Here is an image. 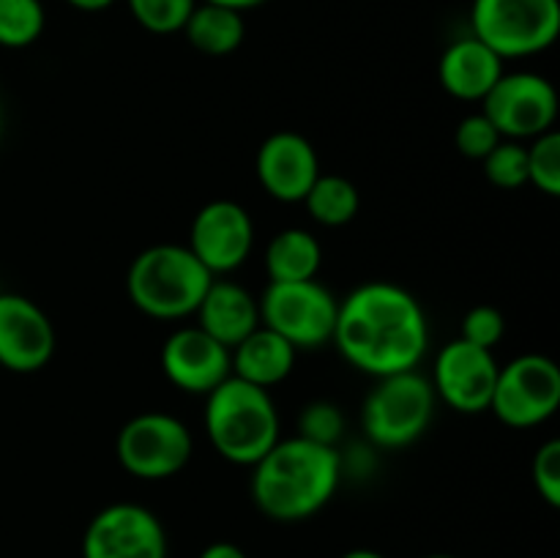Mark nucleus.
Masks as SVG:
<instances>
[{"label": "nucleus", "mask_w": 560, "mask_h": 558, "mask_svg": "<svg viewBox=\"0 0 560 558\" xmlns=\"http://www.w3.org/2000/svg\"><path fill=\"white\" fill-rule=\"evenodd\" d=\"M503 334H506V321H503L501 310H495V306L479 304L474 306V310L465 312L463 332H459V337H463L465 342L495 350V345L501 342Z\"/></svg>", "instance_id": "29"}, {"label": "nucleus", "mask_w": 560, "mask_h": 558, "mask_svg": "<svg viewBox=\"0 0 560 558\" xmlns=\"http://www.w3.org/2000/svg\"><path fill=\"white\" fill-rule=\"evenodd\" d=\"M424 558H454V556H448V553H432V556H424Z\"/></svg>", "instance_id": "35"}, {"label": "nucleus", "mask_w": 560, "mask_h": 558, "mask_svg": "<svg viewBox=\"0 0 560 558\" xmlns=\"http://www.w3.org/2000/svg\"><path fill=\"white\" fill-rule=\"evenodd\" d=\"M195 454L189 427L164 410L137 414L120 427L115 438V457L120 468L142 481H162L180 474Z\"/></svg>", "instance_id": "7"}, {"label": "nucleus", "mask_w": 560, "mask_h": 558, "mask_svg": "<svg viewBox=\"0 0 560 558\" xmlns=\"http://www.w3.org/2000/svg\"><path fill=\"white\" fill-rule=\"evenodd\" d=\"M162 520L142 503L120 501L98 509L82 534V558H167Z\"/></svg>", "instance_id": "11"}, {"label": "nucleus", "mask_w": 560, "mask_h": 558, "mask_svg": "<svg viewBox=\"0 0 560 558\" xmlns=\"http://www.w3.org/2000/svg\"><path fill=\"white\" fill-rule=\"evenodd\" d=\"M197 558H246V553L235 542H211Z\"/></svg>", "instance_id": "31"}, {"label": "nucleus", "mask_w": 560, "mask_h": 558, "mask_svg": "<svg viewBox=\"0 0 560 558\" xmlns=\"http://www.w3.org/2000/svg\"><path fill=\"white\" fill-rule=\"evenodd\" d=\"M530 476H534V487L547 507H560V441L541 443L534 454V465H530Z\"/></svg>", "instance_id": "30"}, {"label": "nucleus", "mask_w": 560, "mask_h": 558, "mask_svg": "<svg viewBox=\"0 0 560 558\" xmlns=\"http://www.w3.org/2000/svg\"><path fill=\"white\" fill-rule=\"evenodd\" d=\"M345 432V416L328 399H315L299 416V435L320 446L337 449V441Z\"/></svg>", "instance_id": "27"}, {"label": "nucleus", "mask_w": 560, "mask_h": 558, "mask_svg": "<svg viewBox=\"0 0 560 558\" xmlns=\"http://www.w3.org/2000/svg\"><path fill=\"white\" fill-rule=\"evenodd\" d=\"M58 337L47 312L20 293H0V367L31 375L52 361Z\"/></svg>", "instance_id": "14"}, {"label": "nucleus", "mask_w": 560, "mask_h": 558, "mask_svg": "<svg viewBox=\"0 0 560 558\" xmlns=\"http://www.w3.org/2000/svg\"><path fill=\"white\" fill-rule=\"evenodd\" d=\"M560 408V367L550 356L523 353L498 370L490 410L514 430L545 425Z\"/></svg>", "instance_id": "9"}, {"label": "nucleus", "mask_w": 560, "mask_h": 558, "mask_svg": "<svg viewBox=\"0 0 560 558\" xmlns=\"http://www.w3.org/2000/svg\"><path fill=\"white\" fill-rule=\"evenodd\" d=\"M470 33L503 60L530 58L560 36V0H474Z\"/></svg>", "instance_id": "6"}, {"label": "nucleus", "mask_w": 560, "mask_h": 558, "mask_svg": "<svg viewBox=\"0 0 560 558\" xmlns=\"http://www.w3.org/2000/svg\"><path fill=\"white\" fill-rule=\"evenodd\" d=\"M255 173L273 200L301 202L323 170L315 146L304 135L277 131L257 148Z\"/></svg>", "instance_id": "16"}, {"label": "nucleus", "mask_w": 560, "mask_h": 558, "mask_svg": "<svg viewBox=\"0 0 560 558\" xmlns=\"http://www.w3.org/2000/svg\"><path fill=\"white\" fill-rule=\"evenodd\" d=\"M295 356L299 350L288 339L260 323L249 337H244L230 350V367L235 377L271 392L293 372Z\"/></svg>", "instance_id": "19"}, {"label": "nucleus", "mask_w": 560, "mask_h": 558, "mask_svg": "<svg viewBox=\"0 0 560 558\" xmlns=\"http://www.w3.org/2000/svg\"><path fill=\"white\" fill-rule=\"evenodd\" d=\"M339 558H386V556H383V553H377V550H366V547H355V550L342 553Z\"/></svg>", "instance_id": "34"}, {"label": "nucleus", "mask_w": 560, "mask_h": 558, "mask_svg": "<svg viewBox=\"0 0 560 558\" xmlns=\"http://www.w3.org/2000/svg\"><path fill=\"white\" fill-rule=\"evenodd\" d=\"M301 202H304L306 211L317 224L342 228V224L353 222L355 213H359L361 195L353 181H348L345 175L320 173Z\"/></svg>", "instance_id": "22"}, {"label": "nucleus", "mask_w": 560, "mask_h": 558, "mask_svg": "<svg viewBox=\"0 0 560 558\" xmlns=\"http://www.w3.org/2000/svg\"><path fill=\"white\" fill-rule=\"evenodd\" d=\"M435 392L419 370L375 377L361 403L364 435L381 449H402L419 441L435 416Z\"/></svg>", "instance_id": "5"}, {"label": "nucleus", "mask_w": 560, "mask_h": 558, "mask_svg": "<svg viewBox=\"0 0 560 558\" xmlns=\"http://www.w3.org/2000/svg\"><path fill=\"white\" fill-rule=\"evenodd\" d=\"M331 342L348 364L372 377L410 372L430 348V321L410 290L372 279L339 301Z\"/></svg>", "instance_id": "1"}, {"label": "nucleus", "mask_w": 560, "mask_h": 558, "mask_svg": "<svg viewBox=\"0 0 560 558\" xmlns=\"http://www.w3.org/2000/svg\"><path fill=\"white\" fill-rule=\"evenodd\" d=\"M202 425L219 457L249 468L282 438L271 392L235 375L206 394Z\"/></svg>", "instance_id": "3"}, {"label": "nucleus", "mask_w": 560, "mask_h": 558, "mask_svg": "<svg viewBox=\"0 0 560 558\" xmlns=\"http://www.w3.org/2000/svg\"><path fill=\"white\" fill-rule=\"evenodd\" d=\"M213 279L186 244H153L131 260L126 293L142 315L184 321L195 315Z\"/></svg>", "instance_id": "4"}, {"label": "nucleus", "mask_w": 560, "mask_h": 558, "mask_svg": "<svg viewBox=\"0 0 560 558\" xmlns=\"http://www.w3.org/2000/svg\"><path fill=\"white\" fill-rule=\"evenodd\" d=\"M501 140L503 137L498 135V129L492 126V120L487 118L485 113L465 115L457 124V131H454L457 151L463 153L465 159H474V162H481V159H485Z\"/></svg>", "instance_id": "28"}, {"label": "nucleus", "mask_w": 560, "mask_h": 558, "mask_svg": "<svg viewBox=\"0 0 560 558\" xmlns=\"http://www.w3.org/2000/svg\"><path fill=\"white\" fill-rule=\"evenodd\" d=\"M260 323L295 350H312L331 342L339 315V299L317 279L304 282H268L257 301Z\"/></svg>", "instance_id": "8"}, {"label": "nucleus", "mask_w": 560, "mask_h": 558, "mask_svg": "<svg viewBox=\"0 0 560 558\" xmlns=\"http://www.w3.org/2000/svg\"><path fill=\"white\" fill-rule=\"evenodd\" d=\"M528 148V184L547 197L560 195V135L556 129L534 137Z\"/></svg>", "instance_id": "26"}, {"label": "nucleus", "mask_w": 560, "mask_h": 558, "mask_svg": "<svg viewBox=\"0 0 560 558\" xmlns=\"http://www.w3.org/2000/svg\"><path fill=\"white\" fill-rule=\"evenodd\" d=\"M66 3H69L71 9H77V11H88V14H96V11L109 9L115 0H66Z\"/></svg>", "instance_id": "33"}, {"label": "nucleus", "mask_w": 560, "mask_h": 558, "mask_svg": "<svg viewBox=\"0 0 560 558\" xmlns=\"http://www.w3.org/2000/svg\"><path fill=\"white\" fill-rule=\"evenodd\" d=\"M503 58L470 33L448 44L438 63V80L459 102H481L503 77Z\"/></svg>", "instance_id": "17"}, {"label": "nucleus", "mask_w": 560, "mask_h": 558, "mask_svg": "<svg viewBox=\"0 0 560 558\" xmlns=\"http://www.w3.org/2000/svg\"><path fill=\"white\" fill-rule=\"evenodd\" d=\"M342 481L339 449L306 438H279L252 465V501L277 523H301L320 512Z\"/></svg>", "instance_id": "2"}, {"label": "nucleus", "mask_w": 560, "mask_h": 558, "mask_svg": "<svg viewBox=\"0 0 560 558\" xmlns=\"http://www.w3.org/2000/svg\"><path fill=\"white\" fill-rule=\"evenodd\" d=\"M126 5L137 25L156 36H167V33L184 31L197 0H126Z\"/></svg>", "instance_id": "25"}, {"label": "nucleus", "mask_w": 560, "mask_h": 558, "mask_svg": "<svg viewBox=\"0 0 560 558\" xmlns=\"http://www.w3.org/2000/svg\"><path fill=\"white\" fill-rule=\"evenodd\" d=\"M481 167L498 189H523L528 184V148L517 140H501L481 159Z\"/></svg>", "instance_id": "24"}, {"label": "nucleus", "mask_w": 560, "mask_h": 558, "mask_svg": "<svg viewBox=\"0 0 560 558\" xmlns=\"http://www.w3.org/2000/svg\"><path fill=\"white\" fill-rule=\"evenodd\" d=\"M202 3H217V5H228V9L233 11H252V9H260V5H266L268 0H202Z\"/></svg>", "instance_id": "32"}, {"label": "nucleus", "mask_w": 560, "mask_h": 558, "mask_svg": "<svg viewBox=\"0 0 560 558\" xmlns=\"http://www.w3.org/2000/svg\"><path fill=\"white\" fill-rule=\"evenodd\" d=\"M180 33H184L186 42H189L197 53L211 55V58H224V55H233L235 49L244 44V14L228 9V5L202 3V0H197L195 11L189 14V20H186Z\"/></svg>", "instance_id": "21"}, {"label": "nucleus", "mask_w": 560, "mask_h": 558, "mask_svg": "<svg viewBox=\"0 0 560 558\" xmlns=\"http://www.w3.org/2000/svg\"><path fill=\"white\" fill-rule=\"evenodd\" d=\"M495 350L465 342L463 337L443 345L432 364V392L448 408L459 414H485L490 410L498 381Z\"/></svg>", "instance_id": "12"}, {"label": "nucleus", "mask_w": 560, "mask_h": 558, "mask_svg": "<svg viewBox=\"0 0 560 558\" xmlns=\"http://www.w3.org/2000/svg\"><path fill=\"white\" fill-rule=\"evenodd\" d=\"M0 135H3V104H0Z\"/></svg>", "instance_id": "36"}, {"label": "nucleus", "mask_w": 560, "mask_h": 558, "mask_svg": "<svg viewBox=\"0 0 560 558\" xmlns=\"http://www.w3.org/2000/svg\"><path fill=\"white\" fill-rule=\"evenodd\" d=\"M268 282H304L317 279L323 266V246L317 235L304 228L279 230L266 246Z\"/></svg>", "instance_id": "20"}, {"label": "nucleus", "mask_w": 560, "mask_h": 558, "mask_svg": "<svg viewBox=\"0 0 560 558\" xmlns=\"http://www.w3.org/2000/svg\"><path fill=\"white\" fill-rule=\"evenodd\" d=\"M186 246L213 277H222L249 260L255 249V222L241 202L211 200L191 219Z\"/></svg>", "instance_id": "13"}, {"label": "nucleus", "mask_w": 560, "mask_h": 558, "mask_svg": "<svg viewBox=\"0 0 560 558\" xmlns=\"http://www.w3.org/2000/svg\"><path fill=\"white\" fill-rule=\"evenodd\" d=\"M162 372L175 388L206 397L222 381L233 375L230 348L202 332L200 326H184L170 334L162 345Z\"/></svg>", "instance_id": "15"}, {"label": "nucleus", "mask_w": 560, "mask_h": 558, "mask_svg": "<svg viewBox=\"0 0 560 558\" xmlns=\"http://www.w3.org/2000/svg\"><path fill=\"white\" fill-rule=\"evenodd\" d=\"M481 113L506 140H534L556 129L558 91L534 71H503L495 88L481 98Z\"/></svg>", "instance_id": "10"}, {"label": "nucleus", "mask_w": 560, "mask_h": 558, "mask_svg": "<svg viewBox=\"0 0 560 558\" xmlns=\"http://www.w3.org/2000/svg\"><path fill=\"white\" fill-rule=\"evenodd\" d=\"M195 315V326H200L202 332L211 334L217 342H222L230 350L260 326L257 299L233 279H213Z\"/></svg>", "instance_id": "18"}, {"label": "nucleus", "mask_w": 560, "mask_h": 558, "mask_svg": "<svg viewBox=\"0 0 560 558\" xmlns=\"http://www.w3.org/2000/svg\"><path fill=\"white\" fill-rule=\"evenodd\" d=\"M47 14L42 0H0V47L22 49L42 38Z\"/></svg>", "instance_id": "23"}]
</instances>
